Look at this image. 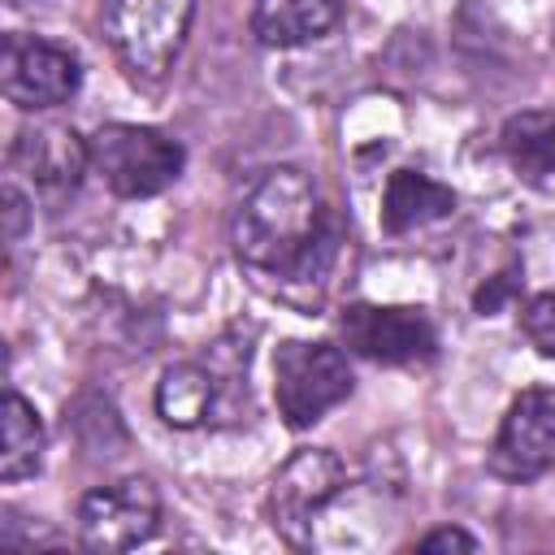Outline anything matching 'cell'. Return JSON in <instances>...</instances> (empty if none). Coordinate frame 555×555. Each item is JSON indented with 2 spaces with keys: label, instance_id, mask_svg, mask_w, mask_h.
<instances>
[{
  "label": "cell",
  "instance_id": "obj_12",
  "mask_svg": "<svg viewBox=\"0 0 555 555\" xmlns=\"http://www.w3.org/2000/svg\"><path fill=\"white\" fill-rule=\"evenodd\" d=\"M451 212H455V191L416 169H395L382 191V230L386 234H408V230L442 221Z\"/></svg>",
  "mask_w": 555,
  "mask_h": 555
},
{
  "label": "cell",
  "instance_id": "obj_9",
  "mask_svg": "<svg viewBox=\"0 0 555 555\" xmlns=\"http://www.w3.org/2000/svg\"><path fill=\"white\" fill-rule=\"evenodd\" d=\"M343 481H347V468L325 447L295 451L273 477V494H269L273 529L291 546H304L312 533V516H321V507L343 490Z\"/></svg>",
  "mask_w": 555,
  "mask_h": 555
},
{
  "label": "cell",
  "instance_id": "obj_16",
  "mask_svg": "<svg viewBox=\"0 0 555 555\" xmlns=\"http://www.w3.org/2000/svg\"><path fill=\"white\" fill-rule=\"evenodd\" d=\"M520 330H525V338H529V347H533L538 356L555 360V291L533 295V299L525 304Z\"/></svg>",
  "mask_w": 555,
  "mask_h": 555
},
{
  "label": "cell",
  "instance_id": "obj_3",
  "mask_svg": "<svg viewBox=\"0 0 555 555\" xmlns=\"http://www.w3.org/2000/svg\"><path fill=\"white\" fill-rule=\"evenodd\" d=\"M191 17L195 0H104L113 52L143 82H160L173 69Z\"/></svg>",
  "mask_w": 555,
  "mask_h": 555
},
{
  "label": "cell",
  "instance_id": "obj_13",
  "mask_svg": "<svg viewBox=\"0 0 555 555\" xmlns=\"http://www.w3.org/2000/svg\"><path fill=\"white\" fill-rule=\"evenodd\" d=\"M225 382L217 377V369L208 364H173L165 369L160 386H156V412L165 425L173 429H191V425H204L221 399Z\"/></svg>",
  "mask_w": 555,
  "mask_h": 555
},
{
  "label": "cell",
  "instance_id": "obj_18",
  "mask_svg": "<svg viewBox=\"0 0 555 555\" xmlns=\"http://www.w3.org/2000/svg\"><path fill=\"white\" fill-rule=\"evenodd\" d=\"M13 9H35V4H52V0H9Z\"/></svg>",
  "mask_w": 555,
  "mask_h": 555
},
{
  "label": "cell",
  "instance_id": "obj_10",
  "mask_svg": "<svg viewBox=\"0 0 555 555\" xmlns=\"http://www.w3.org/2000/svg\"><path fill=\"white\" fill-rule=\"evenodd\" d=\"M87 165L91 143H82L74 126H30L13 139V169L39 191H74Z\"/></svg>",
  "mask_w": 555,
  "mask_h": 555
},
{
  "label": "cell",
  "instance_id": "obj_4",
  "mask_svg": "<svg viewBox=\"0 0 555 555\" xmlns=\"http://www.w3.org/2000/svg\"><path fill=\"white\" fill-rule=\"evenodd\" d=\"M347 395H351V369H347V356L334 343L286 338L278 347V356H273V399H278V416L291 429L317 425Z\"/></svg>",
  "mask_w": 555,
  "mask_h": 555
},
{
  "label": "cell",
  "instance_id": "obj_11",
  "mask_svg": "<svg viewBox=\"0 0 555 555\" xmlns=\"http://www.w3.org/2000/svg\"><path fill=\"white\" fill-rule=\"evenodd\" d=\"M343 17V0H251V35L264 48H304L330 35Z\"/></svg>",
  "mask_w": 555,
  "mask_h": 555
},
{
  "label": "cell",
  "instance_id": "obj_7",
  "mask_svg": "<svg viewBox=\"0 0 555 555\" xmlns=\"http://www.w3.org/2000/svg\"><path fill=\"white\" fill-rule=\"evenodd\" d=\"M338 330H343V343L373 364H425L438 351V334L425 308L351 304L343 308Z\"/></svg>",
  "mask_w": 555,
  "mask_h": 555
},
{
  "label": "cell",
  "instance_id": "obj_6",
  "mask_svg": "<svg viewBox=\"0 0 555 555\" xmlns=\"http://www.w3.org/2000/svg\"><path fill=\"white\" fill-rule=\"evenodd\" d=\"M160 525V490L147 477H121L78 499V538L91 551H130Z\"/></svg>",
  "mask_w": 555,
  "mask_h": 555
},
{
  "label": "cell",
  "instance_id": "obj_14",
  "mask_svg": "<svg viewBox=\"0 0 555 555\" xmlns=\"http://www.w3.org/2000/svg\"><path fill=\"white\" fill-rule=\"evenodd\" d=\"M503 152L529 186L555 191V113L551 108H529V113L507 117Z\"/></svg>",
  "mask_w": 555,
  "mask_h": 555
},
{
  "label": "cell",
  "instance_id": "obj_2",
  "mask_svg": "<svg viewBox=\"0 0 555 555\" xmlns=\"http://www.w3.org/2000/svg\"><path fill=\"white\" fill-rule=\"evenodd\" d=\"M91 165L104 178V186L121 199H147L178 182L182 173V143L156 126L134 121H108L91 139Z\"/></svg>",
  "mask_w": 555,
  "mask_h": 555
},
{
  "label": "cell",
  "instance_id": "obj_1",
  "mask_svg": "<svg viewBox=\"0 0 555 555\" xmlns=\"http://www.w3.org/2000/svg\"><path fill=\"white\" fill-rule=\"evenodd\" d=\"M230 234L243 264L291 282L321 273L334 251V221L312 178L295 165H273L243 191Z\"/></svg>",
  "mask_w": 555,
  "mask_h": 555
},
{
  "label": "cell",
  "instance_id": "obj_8",
  "mask_svg": "<svg viewBox=\"0 0 555 555\" xmlns=\"http://www.w3.org/2000/svg\"><path fill=\"white\" fill-rule=\"evenodd\" d=\"M555 468V390L529 386L512 399L494 447H490V473L503 481H533Z\"/></svg>",
  "mask_w": 555,
  "mask_h": 555
},
{
  "label": "cell",
  "instance_id": "obj_17",
  "mask_svg": "<svg viewBox=\"0 0 555 555\" xmlns=\"http://www.w3.org/2000/svg\"><path fill=\"white\" fill-rule=\"evenodd\" d=\"M421 551H477V538L464 533V529H434L416 542Z\"/></svg>",
  "mask_w": 555,
  "mask_h": 555
},
{
  "label": "cell",
  "instance_id": "obj_15",
  "mask_svg": "<svg viewBox=\"0 0 555 555\" xmlns=\"http://www.w3.org/2000/svg\"><path fill=\"white\" fill-rule=\"evenodd\" d=\"M43 464V425L39 412L9 390L4 395V438H0V477L4 481H22L30 473H39Z\"/></svg>",
  "mask_w": 555,
  "mask_h": 555
},
{
  "label": "cell",
  "instance_id": "obj_5",
  "mask_svg": "<svg viewBox=\"0 0 555 555\" xmlns=\"http://www.w3.org/2000/svg\"><path fill=\"white\" fill-rule=\"evenodd\" d=\"M82 82V65L69 48L39 35H4L0 43V91L9 104L39 113L65 104Z\"/></svg>",
  "mask_w": 555,
  "mask_h": 555
}]
</instances>
